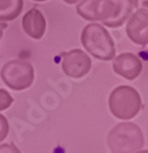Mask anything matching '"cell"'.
<instances>
[{
	"mask_svg": "<svg viewBox=\"0 0 148 153\" xmlns=\"http://www.w3.org/2000/svg\"><path fill=\"white\" fill-rule=\"evenodd\" d=\"M133 10V0H81L77 14L87 21H101L105 27L118 28Z\"/></svg>",
	"mask_w": 148,
	"mask_h": 153,
	"instance_id": "1",
	"label": "cell"
},
{
	"mask_svg": "<svg viewBox=\"0 0 148 153\" xmlns=\"http://www.w3.org/2000/svg\"><path fill=\"white\" fill-rule=\"evenodd\" d=\"M81 43L84 49L98 60L109 61L116 55L114 39L103 25L92 22L84 26L81 33Z\"/></svg>",
	"mask_w": 148,
	"mask_h": 153,
	"instance_id": "2",
	"label": "cell"
},
{
	"mask_svg": "<svg viewBox=\"0 0 148 153\" xmlns=\"http://www.w3.org/2000/svg\"><path fill=\"white\" fill-rule=\"evenodd\" d=\"M107 143L113 153H135L144 145L141 127L133 123H120L110 130Z\"/></svg>",
	"mask_w": 148,
	"mask_h": 153,
	"instance_id": "3",
	"label": "cell"
},
{
	"mask_svg": "<svg viewBox=\"0 0 148 153\" xmlns=\"http://www.w3.org/2000/svg\"><path fill=\"white\" fill-rule=\"evenodd\" d=\"M141 108V96L131 86H118L109 96L110 113L120 120H130L135 118L140 113Z\"/></svg>",
	"mask_w": 148,
	"mask_h": 153,
	"instance_id": "4",
	"label": "cell"
},
{
	"mask_svg": "<svg viewBox=\"0 0 148 153\" xmlns=\"http://www.w3.org/2000/svg\"><path fill=\"white\" fill-rule=\"evenodd\" d=\"M0 76L9 88L14 91H23L32 86L34 81V69L32 64L26 60H10L3 66Z\"/></svg>",
	"mask_w": 148,
	"mask_h": 153,
	"instance_id": "5",
	"label": "cell"
},
{
	"mask_svg": "<svg viewBox=\"0 0 148 153\" xmlns=\"http://www.w3.org/2000/svg\"><path fill=\"white\" fill-rule=\"evenodd\" d=\"M61 68L69 77L82 79L90 72L92 61L82 49H72L61 55Z\"/></svg>",
	"mask_w": 148,
	"mask_h": 153,
	"instance_id": "6",
	"label": "cell"
},
{
	"mask_svg": "<svg viewBox=\"0 0 148 153\" xmlns=\"http://www.w3.org/2000/svg\"><path fill=\"white\" fill-rule=\"evenodd\" d=\"M126 34L135 44L146 47L148 44V10L137 9L126 20Z\"/></svg>",
	"mask_w": 148,
	"mask_h": 153,
	"instance_id": "7",
	"label": "cell"
},
{
	"mask_svg": "<svg viewBox=\"0 0 148 153\" xmlns=\"http://www.w3.org/2000/svg\"><path fill=\"white\" fill-rule=\"evenodd\" d=\"M143 64L133 53H121L113 59V70L116 75L126 80H136L141 75Z\"/></svg>",
	"mask_w": 148,
	"mask_h": 153,
	"instance_id": "8",
	"label": "cell"
},
{
	"mask_svg": "<svg viewBox=\"0 0 148 153\" xmlns=\"http://www.w3.org/2000/svg\"><path fill=\"white\" fill-rule=\"evenodd\" d=\"M22 28L28 37L41 39L47 30V21L42 11L36 7L28 10L22 17Z\"/></svg>",
	"mask_w": 148,
	"mask_h": 153,
	"instance_id": "9",
	"label": "cell"
},
{
	"mask_svg": "<svg viewBox=\"0 0 148 153\" xmlns=\"http://www.w3.org/2000/svg\"><path fill=\"white\" fill-rule=\"evenodd\" d=\"M23 0H0V22L14 21L20 16Z\"/></svg>",
	"mask_w": 148,
	"mask_h": 153,
	"instance_id": "10",
	"label": "cell"
},
{
	"mask_svg": "<svg viewBox=\"0 0 148 153\" xmlns=\"http://www.w3.org/2000/svg\"><path fill=\"white\" fill-rule=\"evenodd\" d=\"M12 102H14V98L11 97V94L6 90L0 88V111L6 110L12 104Z\"/></svg>",
	"mask_w": 148,
	"mask_h": 153,
	"instance_id": "11",
	"label": "cell"
},
{
	"mask_svg": "<svg viewBox=\"0 0 148 153\" xmlns=\"http://www.w3.org/2000/svg\"><path fill=\"white\" fill-rule=\"evenodd\" d=\"M9 134V121L7 119L0 114V142H3Z\"/></svg>",
	"mask_w": 148,
	"mask_h": 153,
	"instance_id": "12",
	"label": "cell"
},
{
	"mask_svg": "<svg viewBox=\"0 0 148 153\" xmlns=\"http://www.w3.org/2000/svg\"><path fill=\"white\" fill-rule=\"evenodd\" d=\"M0 153H21V151L14 143L0 145Z\"/></svg>",
	"mask_w": 148,
	"mask_h": 153,
	"instance_id": "13",
	"label": "cell"
},
{
	"mask_svg": "<svg viewBox=\"0 0 148 153\" xmlns=\"http://www.w3.org/2000/svg\"><path fill=\"white\" fill-rule=\"evenodd\" d=\"M133 5L136 9H147L148 10V0H133Z\"/></svg>",
	"mask_w": 148,
	"mask_h": 153,
	"instance_id": "14",
	"label": "cell"
},
{
	"mask_svg": "<svg viewBox=\"0 0 148 153\" xmlns=\"http://www.w3.org/2000/svg\"><path fill=\"white\" fill-rule=\"evenodd\" d=\"M7 27V25L6 22H0V39H1V37H3V33H4V30Z\"/></svg>",
	"mask_w": 148,
	"mask_h": 153,
	"instance_id": "15",
	"label": "cell"
},
{
	"mask_svg": "<svg viewBox=\"0 0 148 153\" xmlns=\"http://www.w3.org/2000/svg\"><path fill=\"white\" fill-rule=\"evenodd\" d=\"M63 1L69 4V5H73V4H77L78 1H81V0H63Z\"/></svg>",
	"mask_w": 148,
	"mask_h": 153,
	"instance_id": "16",
	"label": "cell"
},
{
	"mask_svg": "<svg viewBox=\"0 0 148 153\" xmlns=\"http://www.w3.org/2000/svg\"><path fill=\"white\" fill-rule=\"evenodd\" d=\"M135 153H148V149H144V151H137V152H135Z\"/></svg>",
	"mask_w": 148,
	"mask_h": 153,
	"instance_id": "17",
	"label": "cell"
},
{
	"mask_svg": "<svg viewBox=\"0 0 148 153\" xmlns=\"http://www.w3.org/2000/svg\"><path fill=\"white\" fill-rule=\"evenodd\" d=\"M33 1H47V0H33Z\"/></svg>",
	"mask_w": 148,
	"mask_h": 153,
	"instance_id": "18",
	"label": "cell"
}]
</instances>
